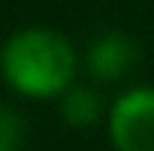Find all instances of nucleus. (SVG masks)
<instances>
[{
	"label": "nucleus",
	"mask_w": 154,
	"mask_h": 151,
	"mask_svg": "<svg viewBox=\"0 0 154 151\" xmlns=\"http://www.w3.org/2000/svg\"><path fill=\"white\" fill-rule=\"evenodd\" d=\"M63 120L69 123V126H79V129H88L97 123V116H101V101H97V94L91 88H69L66 94H63Z\"/></svg>",
	"instance_id": "20e7f679"
},
{
	"label": "nucleus",
	"mask_w": 154,
	"mask_h": 151,
	"mask_svg": "<svg viewBox=\"0 0 154 151\" xmlns=\"http://www.w3.org/2000/svg\"><path fill=\"white\" fill-rule=\"evenodd\" d=\"M116 151H154V88H129L116 98L107 116Z\"/></svg>",
	"instance_id": "f03ea898"
},
{
	"label": "nucleus",
	"mask_w": 154,
	"mask_h": 151,
	"mask_svg": "<svg viewBox=\"0 0 154 151\" xmlns=\"http://www.w3.org/2000/svg\"><path fill=\"white\" fill-rule=\"evenodd\" d=\"M19 135H22L19 116L10 107H3L0 110V151H19Z\"/></svg>",
	"instance_id": "39448f33"
},
{
	"label": "nucleus",
	"mask_w": 154,
	"mask_h": 151,
	"mask_svg": "<svg viewBox=\"0 0 154 151\" xmlns=\"http://www.w3.org/2000/svg\"><path fill=\"white\" fill-rule=\"evenodd\" d=\"M3 76L22 98L66 94L75 79V51L60 32L22 29L3 47Z\"/></svg>",
	"instance_id": "f257e3e1"
},
{
	"label": "nucleus",
	"mask_w": 154,
	"mask_h": 151,
	"mask_svg": "<svg viewBox=\"0 0 154 151\" xmlns=\"http://www.w3.org/2000/svg\"><path fill=\"white\" fill-rule=\"evenodd\" d=\"M88 72L97 82H116L129 76L138 63V44L123 32H107V35L94 38L88 47Z\"/></svg>",
	"instance_id": "7ed1b4c3"
}]
</instances>
